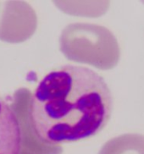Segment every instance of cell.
Instances as JSON below:
<instances>
[{"mask_svg": "<svg viewBox=\"0 0 144 154\" xmlns=\"http://www.w3.org/2000/svg\"><path fill=\"white\" fill-rule=\"evenodd\" d=\"M113 97L103 77L81 65L48 73L32 92L28 116L37 140L48 146L95 136L111 117Z\"/></svg>", "mask_w": 144, "mask_h": 154, "instance_id": "1", "label": "cell"}, {"mask_svg": "<svg viewBox=\"0 0 144 154\" xmlns=\"http://www.w3.org/2000/svg\"><path fill=\"white\" fill-rule=\"evenodd\" d=\"M22 131L16 113L0 97V154H20Z\"/></svg>", "mask_w": 144, "mask_h": 154, "instance_id": "2", "label": "cell"}, {"mask_svg": "<svg viewBox=\"0 0 144 154\" xmlns=\"http://www.w3.org/2000/svg\"><path fill=\"white\" fill-rule=\"evenodd\" d=\"M101 154H144V136L125 134L105 145Z\"/></svg>", "mask_w": 144, "mask_h": 154, "instance_id": "3", "label": "cell"}]
</instances>
